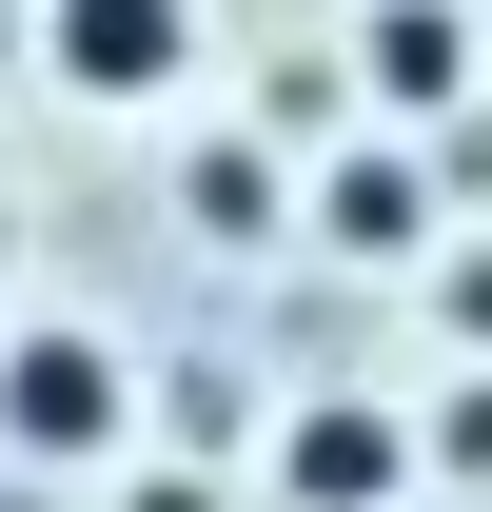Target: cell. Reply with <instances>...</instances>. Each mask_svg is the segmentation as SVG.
Segmentation results:
<instances>
[{
  "instance_id": "6",
  "label": "cell",
  "mask_w": 492,
  "mask_h": 512,
  "mask_svg": "<svg viewBox=\"0 0 492 512\" xmlns=\"http://www.w3.org/2000/svg\"><path fill=\"white\" fill-rule=\"evenodd\" d=\"M178 197H197V237H276V158H237V138H217Z\"/></svg>"
},
{
  "instance_id": "4",
  "label": "cell",
  "mask_w": 492,
  "mask_h": 512,
  "mask_svg": "<svg viewBox=\"0 0 492 512\" xmlns=\"http://www.w3.org/2000/svg\"><path fill=\"white\" fill-rule=\"evenodd\" d=\"M453 79H473V20H453V0H374V99H394V119H433Z\"/></svg>"
},
{
  "instance_id": "3",
  "label": "cell",
  "mask_w": 492,
  "mask_h": 512,
  "mask_svg": "<svg viewBox=\"0 0 492 512\" xmlns=\"http://www.w3.org/2000/svg\"><path fill=\"white\" fill-rule=\"evenodd\" d=\"M394 414H296V512H394Z\"/></svg>"
},
{
  "instance_id": "2",
  "label": "cell",
  "mask_w": 492,
  "mask_h": 512,
  "mask_svg": "<svg viewBox=\"0 0 492 512\" xmlns=\"http://www.w3.org/2000/svg\"><path fill=\"white\" fill-rule=\"evenodd\" d=\"M60 79L79 99H158L178 79V0H60Z\"/></svg>"
},
{
  "instance_id": "1",
  "label": "cell",
  "mask_w": 492,
  "mask_h": 512,
  "mask_svg": "<svg viewBox=\"0 0 492 512\" xmlns=\"http://www.w3.org/2000/svg\"><path fill=\"white\" fill-rule=\"evenodd\" d=\"M0 434L20 453H99L119 434V335H20L0 355Z\"/></svg>"
},
{
  "instance_id": "5",
  "label": "cell",
  "mask_w": 492,
  "mask_h": 512,
  "mask_svg": "<svg viewBox=\"0 0 492 512\" xmlns=\"http://www.w3.org/2000/svg\"><path fill=\"white\" fill-rule=\"evenodd\" d=\"M355 256H414V158H335V197H315Z\"/></svg>"
}]
</instances>
